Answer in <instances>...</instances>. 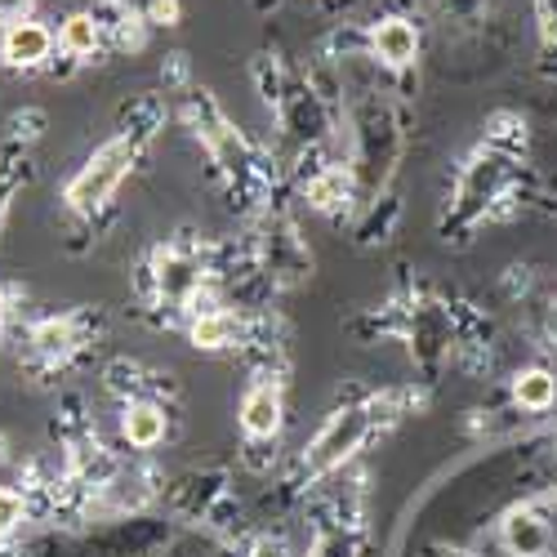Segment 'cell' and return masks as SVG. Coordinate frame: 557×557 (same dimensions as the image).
<instances>
[{"mask_svg": "<svg viewBox=\"0 0 557 557\" xmlns=\"http://www.w3.org/2000/svg\"><path fill=\"white\" fill-rule=\"evenodd\" d=\"M144 138H148V129H125V134L108 138V144L89 157L76 170V178L63 188V206L72 214H95L99 206H108L112 193L121 188V178L134 170L138 152H144Z\"/></svg>", "mask_w": 557, "mask_h": 557, "instance_id": "cell-1", "label": "cell"}, {"mask_svg": "<svg viewBox=\"0 0 557 557\" xmlns=\"http://www.w3.org/2000/svg\"><path fill=\"white\" fill-rule=\"evenodd\" d=\"M370 433V406H348V410H335L321 433L312 437L308 446V469L312 473H326V469H339V463L366 442Z\"/></svg>", "mask_w": 557, "mask_h": 557, "instance_id": "cell-2", "label": "cell"}, {"mask_svg": "<svg viewBox=\"0 0 557 557\" xmlns=\"http://www.w3.org/2000/svg\"><path fill=\"white\" fill-rule=\"evenodd\" d=\"M54 50H59V36L45 23H36V18L10 23L5 32H0V63H5V67H18V72L45 67Z\"/></svg>", "mask_w": 557, "mask_h": 557, "instance_id": "cell-3", "label": "cell"}, {"mask_svg": "<svg viewBox=\"0 0 557 557\" xmlns=\"http://www.w3.org/2000/svg\"><path fill=\"white\" fill-rule=\"evenodd\" d=\"M370 54H375L388 72H406L414 59H420V27L401 14H388L370 27Z\"/></svg>", "mask_w": 557, "mask_h": 557, "instance_id": "cell-4", "label": "cell"}, {"mask_svg": "<svg viewBox=\"0 0 557 557\" xmlns=\"http://www.w3.org/2000/svg\"><path fill=\"white\" fill-rule=\"evenodd\" d=\"M242 429L250 437H272L282 429V388L276 384H255L246 397H242Z\"/></svg>", "mask_w": 557, "mask_h": 557, "instance_id": "cell-5", "label": "cell"}, {"mask_svg": "<svg viewBox=\"0 0 557 557\" xmlns=\"http://www.w3.org/2000/svg\"><path fill=\"white\" fill-rule=\"evenodd\" d=\"M157 286H161V295L174 299V304L193 299V295L201 290V268H197V259L178 255V250H161V259H157Z\"/></svg>", "mask_w": 557, "mask_h": 557, "instance_id": "cell-6", "label": "cell"}, {"mask_svg": "<svg viewBox=\"0 0 557 557\" xmlns=\"http://www.w3.org/2000/svg\"><path fill=\"white\" fill-rule=\"evenodd\" d=\"M504 544L513 557H544L548 522L535 513V508H518V513H508V522H504Z\"/></svg>", "mask_w": 557, "mask_h": 557, "instance_id": "cell-7", "label": "cell"}, {"mask_svg": "<svg viewBox=\"0 0 557 557\" xmlns=\"http://www.w3.org/2000/svg\"><path fill=\"white\" fill-rule=\"evenodd\" d=\"M99 45H103V23L95 14H67L63 27H59V50L67 59H95L99 54Z\"/></svg>", "mask_w": 557, "mask_h": 557, "instance_id": "cell-8", "label": "cell"}, {"mask_svg": "<svg viewBox=\"0 0 557 557\" xmlns=\"http://www.w3.org/2000/svg\"><path fill=\"white\" fill-rule=\"evenodd\" d=\"M121 433H125V442H129V446L152 450V446H161V442H165V414H161L152 401H138V406H129V410H125Z\"/></svg>", "mask_w": 557, "mask_h": 557, "instance_id": "cell-9", "label": "cell"}, {"mask_svg": "<svg viewBox=\"0 0 557 557\" xmlns=\"http://www.w3.org/2000/svg\"><path fill=\"white\" fill-rule=\"evenodd\" d=\"M237 335H242V321L232 317V312H219V308H210V312H201L193 321V344L206 348V352L232 348V344H237Z\"/></svg>", "mask_w": 557, "mask_h": 557, "instance_id": "cell-10", "label": "cell"}, {"mask_svg": "<svg viewBox=\"0 0 557 557\" xmlns=\"http://www.w3.org/2000/svg\"><path fill=\"white\" fill-rule=\"evenodd\" d=\"M32 348L45 357V361H63L72 348H76V326L67 317H50L40 321V326L32 331Z\"/></svg>", "mask_w": 557, "mask_h": 557, "instance_id": "cell-11", "label": "cell"}, {"mask_svg": "<svg viewBox=\"0 0 557 557\" xmlns=\"http://www.w3.org/2000/svg\"><path fill=\"white\" fill-rule=\"evenodd\" d=\"M513 401L522 410H548L557 401V380L548 375V370L531 366V370H522V375L513 380Z\"/></svg>", "mask_w": 557, "mask_h": 557, "instance_id": "cell-12", "label": "cell"}, {"mask_svg": "<svg viewBox=\"0 0 557 557\" xmlns=\"http://www.w3.org/2000/svg\"><path fill=\"white\" fill-rule=\"evenodd\" d=\"M344 197H348V178H344V170H321V174L308 183V201H312L317 210H339Z\"/></svg>", "mask_w": 557, "mask_h": 557, "instance_id": "cell-13", "label": "cell"}, {"mask_svg": "<svg viewBox=\"0 0 557 557\" xmlns=\"http://www.w3.org/2000/svg\"><path fill=\"white\" fill-rule=\"evenodd\" d=\"M116 5H125L129 14H134V10H144L152 23H165V27L178 23V0H116Z\"/></svg>", "mask_w": 557, "mask_h": 557, "instance_id": "cell-14", "label": "cell"}, {"mask_svg": "<svg viewBox=\"0 0 557 557\" xmlns=\"http://www.w3.org/2000/svg\"><path fill=\"white\" fill-rule=\"evenodd\" d=\"M18 522H23V495L0 486V535L18 531Z\"/></svg>", "mask_w": 557, "mask_h": 557, "instance_id": "cell-15", "label": "cell"}, {"mask_svg": "<svg viewBox=\"0 0 557 557\" xmlns=\"http://www.w3.org/2000/svg\"><path fill=\"white\" fill-rule=\"evenodd\" d=\"M18 188V178H14V165L0 170V227H5V214H10V197Z\"/></svg>", "mask_w": 557, "mask_h": 557, "instance_id": "cell-16", "label": "cell"}, {"mask_svg": "<svg viewBox=\"0 0 557 557\" xmlns=\"http://www.w3.org/2000/svg\"><path fill=\"white\" fill-rule=\"evenodd\" d=\"M32 10V0H0V27H10V23H23Z\"/></svg>", "mask_w": 557, "mask_h": 557, "instance_id": "cell-17", "label": "cell"}, {"mask_svg": "<svg viewBox=\"0 0 557 557\" xmlns=\"http://www.w3.org/2000/svg\"><path fill=\"white\" fill-rule=\"evenodd\" d=\"M540 5V23H544V36L553 40L557 36V0H535Z\"/></svg>", "mask_w": 557, "mask_h": 557, "instance_id": "cell-18", "label": "cell"}, {"mask_svg": "<svg viewBox=\"0 0 557 557\" xmlns=\"http://www.w3.org/2000/svg\"><path fill=\"white\" fill-rule=\"evenodd\" d=\"M250 557H290V553H286V544H276V540H259L250 548Z\"/></svg>", "mask_w": 557, "mask_h": 557, "instance_id": "cell-19", "label": "cell"}, {"mask_svg": "<svg viewBox=\"0 0 557 557\" xmlns=\"http://www.w3.org/2000/svg\"><path fill=\"white\" fill-rule=\"evenodd\" d=\"M544 326H548V335H553V339H557V304H553V308H548V321H544Z\"/></svg>", "mask_w": 557, "mask_h": 557, "instance_id": "cell-20", "label": "cell"}, {"mask_svg": "<svg viewBox=\"0 0 557 557\" xmlns=\"http://www.w3.org/2000/svg\"><path fill=\"white\" fill-rule=\"evenodd\" d=\"M5 321H10V299L0 295V326H5Z\"/></svg>", "mask_w": 557, "mask_h": 557, "instance_id": "cell-21", "label": "cell"}]
</instances>
